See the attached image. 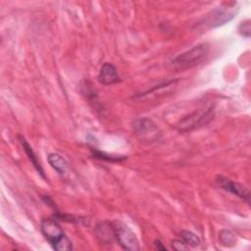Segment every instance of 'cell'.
<instances>
[{"label": "cell", "mask_w": 251, "mask_h": 251, "mask_svg": "<svg viewBox=\"0 0 251 251\" xmlns=\"http://www.w3.org/2000/svg\"><path fill=\"white\" fill-rule=\"evenodd\" d=\"M96 236L103 244H111L115 240V232L112 222L100 223L95 229Z\"/></svg>", "instance_id": "9c48e42d"}, {"label": "cell", "mask_w": 251, "mask_h": 251, "mask_svg": "<svg viewBox=\"0 0 251 251\" xmlns=\"http://www.w3.org/2000/svg\"><path fill=\"white\" fill-rule=\"evenodd\" d=\"M98 81L103 85H112L121 81L116 67L110 63H104L98 74Z\"/></svg>", "instance_id": "ba28073f"}, {"label": "cell", "mask_w": 251, "mask_h": 251, "mask_svg": "<svg viewBox=\"0 0 251 251\" xmlns=\"http://www.w3.org/2000/svg\"><path fill=\"white\" fill-rule=\"evenodd\" d=\"M92 157L99 159V160H104L108 162H122L126 159V156H118V155H112V154H107L105 152L92 149Z\"/></svg>", "instance_id": "4fadbf2b"}, {"label": "cell", "mask_w": 251, "mask_h": 251, "mask_svg": "<svg viewBox=\"0 0 251 251\" xmlns=\"http://www.w3.org/2000/svg\"><path fill=\"white\" fill-rule=\"evenodd\" d=\"M112 225L115 232V240L122 246L123 249L129 251L140 250L137 237L127 226L121 221H114L112 222Z\"/></svg>", "instance_id": "5b68a950"}, {"label": "cell", "mask_w": 251, "mask_h": 251, "mask_svg": "<svg viewBox=\"0 0 251 251\" xmlns=\"http://www.w3.org/2000/svg\"><path fill=\"white\" fill-rule=\"evenodd\" d=\"M179 235H180L181 240L184 241L188 246L197 247L200 244V238L195 233H193L192 231L181 230Z\"/></svg>", "instance_id": "5bb4252c"}, {"label": "cell", "mask_w": 251, "mask_h": 251, "mask_svg": "<svg viewBox=\"0 0 251 251\" xmlns=\"http://www.w3.org/2000/svg\"><path fill=\"white\" fill-rule=\"evenodd\" d=\"M154 245L159 250H166V247L163 245V243L160 240H155L154 241Z\"/></svg>", "instance_id": "e0dca14e"}, {"label": "cell", "mask_w": 251, "mask_h": 251, "mask_svg": "<svg viewBox=\"0 0 251 251\" xmlns=\"http://www.w3.org/2000/svg\"><path fill=\"white\" fill-rule=\"evenodd\" d=\"M172 244V248L174 249V250H176V251H184V250H187L188 249V245L184 242V241H182V240H180V239H174V240H172V242H171Z\"/></svg>", "instance_id": "2e32d148"}, {"label": "cell", "mask_w": 251, "mask_h": 251, "mask_svg": "<svg viewBox=\"0 0 251 251\" xmlns=\"http://www.w3.org/2000/svg\"><path fill=\"white\" fill-rule=\"evenodd\" d=\"M238 8L236 3H229L226 7H220L212 10L205 18V25L209 27H217L230 22L236 15Z\"/></svg>", "instance_id": "8992f818"}, {"label": "cell", "mask_w": 251, "mask_h": 251, "mask_svg": "<svg viewBox=\"0 0 251 251\" xmlns=\"http://www.w3.org/2000/svg\"><path fill=\"white\" fill-rule=\"evenodd\" d=\"M219 240L221 244L226 247H232L236 243V238L234 233L228 229H222L219 232Z\"/></svg>", "instance_id": "7c38bea8"}, {"label": "cell", "mask_w": 251, "mask_h": 251, "mask_svg": "<svg viewBox=\"0 0 251 251\" xmlns=\"http://www.w3.org/2000/svg\"><path fill=\"white\" fill-rule=\"evenodd\" d=\"M19 139H20V142H21V144H22V146H23L24 151L25 152L26 156L28 157L29 161L31 162V164L33 165V167L35 168V170L38 172V174H39L42 177L45 178L46 176H45L44 171H43V169H42V167H41V165H40V163H39V161H38V159H37V157H36L34 151L32 150L31 146L29 145V143H28V142L26 141V139H25V137H23V136H20Z\"/></svg>", "instance_id": "30bf717a"}, {"label": "cell", "mask_w": 251, "mask_h": 251, "mask_svg": "<svg viewBox=\"0 0 251 251\" xmlns=\"http://www.w3.org/2000/svg\"><path fill=\"white\" fill-rule=\"evenodd\" d=\"M217 185L219 187H221L222 189L241 198L242 200H244L247 204L250 203V193L249 190L242 185L239 182L233 181L224 176H218L215 179Z\"/></svg>", "instance_id": "52a82bcc"}, {"label": "cell", "mask_w": 251, "mask_h": 251, "mask_svg": "<svg viewBox=\"0 0 251 251\" xmlns=\"http://www.w3.org/2000/svg\"><path fill=\"white\" fill-rule=\"evenodd\" d=\"M132 127L136 137L142 142L152 143L158 141L162 135L158 126L148 118H140L135 120Z\"/></svg>", "instance_id": "277c9868"}, {"label": "cell", "mask_w": 251, "mask_h": 251, "mask_svg": "<svg viewBox=\"0 0 251 251\" xmlns=\"http://www.w3.org/2000/svg\"><path fill=\"white\" fill-rule=\"evenodd\" d=\"M50 166L60 175H63L68 170V162L58 153H50L47 157Z\"/></svg>", "instance_id": "8fae6325"}, {"label": "cell", "mask_w": 251, "mask_h": 251, "mask_svg": "<svg viewBox=\"0 0 251 251\" xmlns=\"http://www.w3.org/2000/svg\"><path fill=\"white\" fill-rule=\"evenodd\" d=\"M214 107H204L193 111L179 120L175 127L181 132H188L206 126L214 118Z\"/></svg>", "instance_id": "3957f363"}, {"label": "cell", "mask_w": 251, "mask_h": 251, "mask_svg": "<svg viewBox=\"0 0 251 251\" xmlns=\"http://www.w3.org/2000/svg\"><path fill=\"white\" fill-rule=\"evenodd\" d=\"M40 229L44 237L57 251H69L73 249L72 241L65 234L61 226L53 219H44L41 222Z\"/></svg>", "instance_id": "6da1fadb"}, {"label": "cell", "mask_w": 251, "mask_h": 251, "mask_svg": "<svg viewBox=\"0 0 251 251\" xmlns=\"http://www.w3.org/2000/svg\"><path fill=\"white\" fill-rule=\"evenodd\" d=\"M238 32L241 36L249 38L251 35V22L250 20H245L238 25Z\"/></svg>", "instance_id": "9a60e30c"}, {"label": "cell", "mask_w": 251, "mask_h": 251, "mask_svg": "<svg viewBox=\"0 0 251 251\" xmlns=\"http://www.w3.org/2000/svg\"><path fill=\"white\" fill-rule=\"evenodd\" d=\"M209 46L207 43L198 44L174 58L171 61V67L176 71L191 69L201 64L207 58Z\"/></svg>", "instance_id": "7a4b0ae2"}]
</instances>
